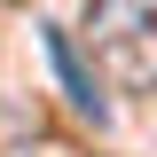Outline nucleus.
<instances>
[{
    "label": "nucleus",
    "mask_w": 157,
    "mask_h": 157,
    "mask_svg": "<svg viewBox=\"0 0 157 157\" xmlns=\"http://www.w3.org/2000/svg\"><path fill=\"white\" fill-rule=\"evenodd\" d=\"M86 39L118 86H157V0H86Z\"/></svg>",
    "instance_id": "f257e3e1"
},
{
    "label": "nucleus",
    "mask_w": 157,
    "mask_h": 157,
    "mask_svg": "<svg viewBox=\"0 0 157 157\" xmlns=\"http://www.w3.org/2000/svg\"><path fill=\"white\" fill-rule=\"evenodd\" d=\"M39 39H47V63H55V78H63V94H71V110H78V118H94V126H110V102H102L94 71L78 63V39L63 32V24H39Z\"/></svg>",
    "instance_id": "f03ea898"
}]
</instances>
